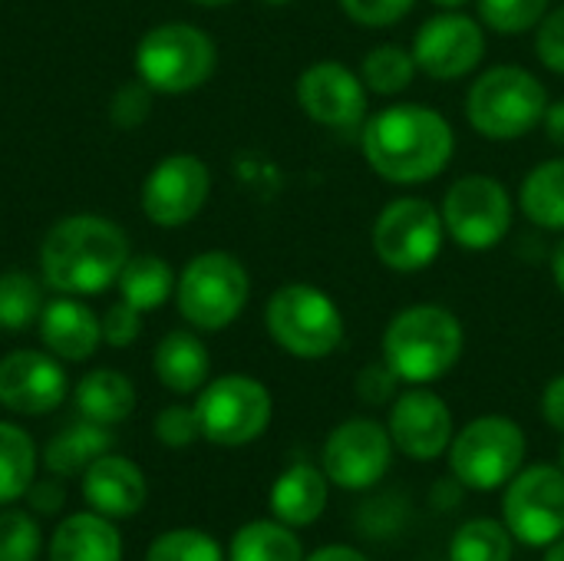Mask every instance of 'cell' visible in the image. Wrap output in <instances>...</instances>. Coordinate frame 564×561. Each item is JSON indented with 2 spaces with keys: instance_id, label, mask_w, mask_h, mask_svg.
Masks as SVG:
<instances>
[{
  "instance_id": "1",
  "label": "cell",
  "mask_w": 564,
  "mask_h": 561,
  "mask_svg": "<svg viewBox=\"0 0 564 561\" xmlns=\"http://www.w3.org/2000/svg\"><path fill=\"white\" fill-rule=\"evenodd\" d=\"M360 149L380 179L420 185L446 172L456 152V136L443 112L423 103H397L364 122Z\"/></svg>"
},
{
  "instance_id": "2",
  "label": "cell",
  "mask_w": 564,
  "mask_h": 561,
  "mask_svg": "<svg viewBox=\"0 0 564 561\" xmlns=\"http://www.w3.org/2000/svg\"><path fill=\"white\" fill-rule=\"evenodd\" d=\"M126 261V231L99 215H69L56 222L40 248L43 278L59 294H99L119 281Z\"/></svg>"
},
{
  "instance_id": "3",
  "label": "cell",
  "mask_w": 564,
  "mask_h": 561,
  "mask_svg": "<svg viewBox=\"0 0 564 561\" xmlns=\"http://www.w3.org/2000/svg\"><path fill=\"white\" fill-rule=\"evenodd\" d=\"M466 347L459 317L443 304L403 308L383 334V360L406 384H433L446 377Z\"/></svg>"
},
{
  "instance_id": "4",
  "label": "cell",
  "mask_w": 564,
  "mask_h": 561,
  "mask_svg": "<svg viewBox=\"0 0 564 561\" xmlns=\"http://www.w3.org/2000/svg\"><path fill=\"white\" fill-rule=\"evenodd\" d=\"M549 109V93L539 83L535 73L525 66H492L486 69L466 96V116L469 126L492 139V142H509L529 136Z\"/></svg>"
},
{
  "instance_id": "5",
  "label": "cell",
  "mask_w": 564,
  "mask_h": 561,
  "mask_svg": "<svg viewBox=\"0 0 564 561\" xmlns=\"http://www.w3.org/2000/svg\"><path fill=\"white\" fill-rule=\"evenodd\" d=\"M264 324L274 344L301 360L330 357L344 344V314L314 284L278 288L264 308Z\"/></svg>"
},
{
  "instance_id": "6",
  "label": "cell",
  "mask_w": 564,
  "mask_h": 561,
  "mask_svg": "<svg viewBox=\"0 0 564 561\" xmlns=\"http://www.w3.org/2000/svg\"><path fill=\"white\" fill-rule=\"evenodd\" d=\"M215 43L192 23H162L139 40L135 69L152 93H192L215 73Z\"/></svg>"
},
{
  "instance_id": "7",
  "label": "cell",
  "mask_w": 564,
  "mask_h": 561,
  "mask_svg": "<svg viewBox=\"0 0 564 561\" xmlns=\"http://www.w3.org/2000/svg\"><path fill=\"white\" fill-rule=\"evenodd\" d=\"M248 294V271L228 251H205L192 258L175 281L178 311L198 331H225L245 311Z\"/></svg>"
},
{
  "instance_id": "8",
  "label": "cell",
  "mask_w": 564,
  "mask_h": 561,
  "mask_svg": "<svg viewBox=\"0 0 564 561\" xmlns=\"http://www.w3.org/2000/svg\"><path fill=\"white\" fill-rule=\"evenodd\" d=\"M525 460V433L516 420L479 417L459 430L449 443V470L466 489H499L506 486Z\"/></svg>"
},
{
  "instance_id": "9",
  "label": "cell",
  "mask_w": 564,
  "mask_h": 561,
  "mask_svg": "<svg viewBox=\"0 0 564 561\" xmlns=\"http://www.w3.org/2000/svg\"><path fill=\"white\" fill-rule=\"evenodd\" d=\"M446 241L443 212L416 195L390 202L373 222V251L377 258L400 274H416L430 268Z\"/></svg>"
},
{
  "instance_id": "10",
  "label": "cell",
  "mask_w": 564,
  "mask_h": 561,
  "mask_svg": "<svg viewBox=\"0 0 564 561\" xmlns=\"http://www.w3.org/2000/svg\"><path fill=\"white\" fill-rule=\"evenodd\" d=\"M202 436L215 446H248L271 423V393L261 380L228 374L202 387L195 400Z\"/></svg>"
},
{
  "instance_id": "11",
  "label": "cell",
  "mask_w": 564,
  "mask_h": 561,
  "mask_svg": "<svg viewBox=\"0 0 564 561\" xmlns=\"http://www.w3.org/2000/svg\"><path fill=\"white\" fill-rule=\"evenodd\" d=\"M502 519L516 542L529 549H549L564 536V473L539 463L519 470L506 483Z\"/></svg>"
},
{
  "instance_id": "12",
  "label": "cell",
  "mask_w": 564,
  "mask_h": 561,
  "mask_svg": "<svg viewBox=\"0 0 564 561\" xmlns=\"http://www.w3.org/2000/svg\"><path fill=\"white\" fill-rule=\"evenodd\" d=\"M446 235L466 251H489L512 228V198L492 175H463L443 198Z\"/></svg>"
},
{
  "instance_id": "13",
  "label": "cell",
  "mask_w": 564,
  "mask_h": 561,
  "mask_svg": "<svg viewBox=\"0 0 564 561\" xmlns=\"http://www.w3.org/2000/svg\"><path fill=\"white\" fill-rule=\"evenodd\" d=\"M486 56L482 23L466 17L463 10H443L430 17L413 40V60L420 73L433 79H459L469 76Z\"/></svg>"
},
{
  "instance_id": "14",
  "label": "cell",
  "mask_w": 564,
  "mask_h": 561,
  "mask_svg": "<svg viewBox=\"0 0 564 561\" xmlns=\"http://www.w3.org/2000/svg\"><path fill=\"white\" fill-rule=\"evenodd\" d=\"M324 476L340 489H370L377 486L393 460L390 430L373 420H347L324 443Z\"/></svg>"
},
{
  "instance_id": "15",
  "label": "cell",
  "mask_w": 564,
  "mask_h": 561,
  "mask_svg": "<svg viewBox=\"0 0 564 561\" xmlns=\"http://www.w3.org/2000/svg\"><path fill=\"white\" fill-rule=\"evenodd\" d=\"M212 175L198 155L178 152L162 159L142 185V212L152 225H188L208 202Z\"/></svg>"
},
{
  "instance_id": "16",
  "label": "cell",
  "mask_w": 564,
  "mask_h": 561,
  "mask_svg": "<svg viewBox=\"0 0 564 561\" xmlns=\"http://www.w3.org/2000/svg\"><path fill=\"white\" fill-rule=\"evenodd\" d=\"M367 83L337 60L307 66L297 79L301 109L327 129H354L367 119Z\"/></svg>"
},
{
  "instance_id": "17",
  "label": "cell",
  "mask_w": 564,
  "mask_h": 561,
  "mask_svg": "<svg viewBox=\"0 0 564 561\" xmlns=\"http://www.w3.org/2000/svg\"><path fill=\"white\" fill-rule=\"evenodd\" d=\"M69 380L53 354L13 350L0 360V407L23 417H43L66 400Z\"/></svg>"
},
{
  "instance_id": "18",
  "label": "cell",
  "mask_w": 564,
  "mask_h": 561,
  "mask_svg": "<svg viewBox=\"0 0 564 561\" xmlns=\"http://www.w3.org/2000/svg\"><path fill=\"white\" fill-rule=\"evenodd\" d=\"M390 440L410 460H436L453 443V413L433 390H406L390 413Z\"/></svg>"
},
{
  "instance_id": "19",
  "label": "cell",
  "mask_w": 564,
  "mask_h": 561,
  "mask_svg": "<svg viewBox=\"0 0 564 561\" xmlns=\"http://www.w3.org/2000/svg\"><path fill=\"white\" fill-rule=\"evenodd\" d=\"M149 483L142 470L126 460V456H99L86 473H83V499L89 503L93 513L106 519H129L145 506Z\"/></svg>"
},
{
  "instance_id": "20",
  "label": "cell",
  "mask_w": 564,
  "mask_h": 561,
  "mask_svg": "<svg viewBox=\"0 0 564 561\" xmlns=\"http://www.w3.org/2000/svg\"><path fill=\"white\" fill-rule=\"evenodd\" d=\"M40 341L59 360H89L99 350L102 324L86 304L59 298L40 311Z\"/></svg>"
},
{
  "instance_id": "21",
  "label": "cell",
  "mask_w": 564,
  "mask_h": 561,
  "mask_svg": "<svg viewBox=\"0 0 564 561\" xmlns=\"http://www.w3.org/2000/svg\"><path fill=\"white\" fill-rule=\"evenodd\" d=\"M50 561H122V536L99 513L63 519L50 539Z\"/></svg>"
},
{
  "instance_id": "22",
  "label": "cell",
  "mask_w": 564,
  "mask_h": 561,
  "mask_svg": "<svg viewBox=\"0 0 564 561\" xmlns=\"http://www.w3.org/2000/svg\"><path fill=\"white\" fill-rule=\"evenodd\" d=\"M327 509V476L314 466H291L271 486V513L291 529L314 526Z\"/></svg>"
},
{
  "instance_id": "23",
  "label": "cell",
  "mask_w": 564,
  "mask_h": 561,
  "mask_svg": "<svg viewBox=\"0 0 564 561\" xmlns=\"http://www.w3.org/2000/svg\"><path fill=\"white\" fill-rule=\"evenodd\" d=\"M152 367H155V377L162 380V387H169L172 393H195L208 380L212 357L195 334L172 331L159 341Z\"/></svg>"
},
{
  "instance_id": "24",
  "label": "cell",
  "mask_w": 564,
  "mask_h": 561,
  "mask_svg": "<svg viewBox=\"0 0 564 561\" xmlns=\"http://www.w3.org/2000/svg\"><path fill=\"white\" fill-rule=\"evenodd\" d=\"M109 450H112V433L102 423H93L83 417L79 423H69L46 443L43 463L53 476H76V473H86Z\"/></svg>"
},
{
  "instance_id": "25",
  "label": "cell",
  "mask_w": 564,
  "mask_h": 561,
  "mask_svg": "<svg viewBox=\"0 0 564 561\" xmlns=\"http://www.w3.org/2000/svg\"><path fill=\"white\" fill-rule=\"evenodd\" d=\"M76 407L86 420L116 427L135 410V390L119 370H93L76 384Z\"/></svg>"
},
{
  "instance_id": "26",
  "label": "cell",
  "mask_w": 564,
  "mask_h": 561,
  "mask_svg": "<svg viewBox=\"0 0 564 561\" xmlns=\"http://www.w3.org/2000/svg\"><path fill=\"white\" fill-rule=\"evenodd\" d=\"M519 205L529 222L549 231H564V159H549L525 175Z\"/></svg>"
},
{
  "instance_id": "27",
  "label": "cell",
  "mask_w": 564,
  "mask_h": 561,
  "mask_svg": "<svg viewBox=\"0 0 564 561\" xmlns=\"http://www.w3.org/2000/svg\"><path fill=\"white\" fill-rule=\"evenodd\" d=\"M119 298L132 304L135 311H155L175 294V274L169 261L155 255H139L129 258L126 268L119 271Z\"/></svg>"
},
{
  "instance_id": "28",
  "label": "cell",
  "mask_w": 564,
  "mask_h": 561,
  "mask_svg": "<svg viewBox=\"0 0 564 561\" xmlns=\"http://www.w3.org/2000/svg\"><path fill=\"white\" fill-rule=\"evenodd\" d=\"M228 561H304V549L291 532V526L274 519H258L235 532Z\"/></svg>"
},
{
  "instance_id": "29",
  "label": "cell",
  "mask_w": 564,
  "mask_h": 561,
  "mask_svg": "<svg viewBox=\"0 0 564 561\" xmlns=\"http://www.w3.org/2000/svg\"><path fill=\"white\" fill-rule=\"evenodd\" d=\"M36 473V446L17 423H0V506L26 496Z\"/></svg>"
},
{
  "instance_id": "30",
  "label": "cell",
  "mask_w": 564,
  "mask_h": 561,
  "mask_svg": "<svg viewBox=\"0 0 564 561\" xmlns=\"http://www.w3.org/2000/svg\"><path fill=\"white\" fill-rule=\"evenodd\" d=\"M416 73H420V66L413 60V50L397 46V43L373 46L360 63V79L377 96H397V93L410 89Z\"/></svg>"
},
{
  "instance_id": "31",
  "label": "cell",
  "mask_w": 564,
  "mask_h": 561,
  "mask_svg": "<svg viewBox=\"0 0 564 561\" xmlns=\"http://www.w3.org/2000/svg\"><path fill=\"white\" fill-rule=\"evenodd\" d=\"M449 561H512V532L506 522L473 519L453 536Z\"/></svg>"
},
{
  "instance_id": "32",
  "label": "cell",
  "mask_w": 564,
  "mask_h": 561,
  "mask_svg": "<svg viewBox=\"0 0 564 561\" xmlns=\"http://www.w3.org/2000/svg\"><path fill=\"white\" fill-rule=\"evenodd\" d=\"M40 311H43L40 284L23 271H3L0 274V327L23 331L33 321H40Z\"/></svg>"
},
{
  "instance_id": "33",
  "label": "cell",
  "mask_w": 564,
  "mask_h": 561,
  "mask_svg": "<svg viewBox=\"0 0 564 561\" xmlns=\"http://www.w3.org/2000/svg\"><path fill=\"white\" fill-rule=\"evenodd\" d=\"M479 3V17L489 30L512 36V33H525L535 30L542 23V17L549 13L552 0H476Z\"/></svg>"
},
{
  "instance_id": "34",
  "label": "cell",
  "mask_w": 564,
  "mask_h": 561,
  "mask_svg": "<svg viewBox=\"0 0 564 561\" xmlns=\"http://www.w3.org/2000/svg\"><path fill=\"white\" fill-rule=\"evenodd\" d=\"M145 561H225V555H221V546L208 532L172 529V532H162L149 546Z\"/></svg>"
},
{
  "instance_id": "35",
  "label": "cell",
  "mask_w": 564,
  "mask_h": 561,
  "mask_svg": "<svg viewBox=\"0 0 564 561\" xmlns=\"http://www.w3.org/2000/svg\"><path fill=\"white\" fill-rule=\"evenodd\" d=\"M43 549V532L33 516L7 509L0 513V561H36Z\"/></svg>"
},
{
  "instance_id": "36",
  "label": "cell",
  "mask_w": 564,
  "mask_h": 561,
  "mask_svg": "<svg viewBox=\"0 0 564 561\" xmlns=\"http://www.w3.org/2000/svg\"><path fill=\"white\" fill-rule=\"evenodd\" d=\"M155 436L162 446L169 450H182V446H192L198 436H202V427H198V413L195 407H165L159 417H155Z\"/></svg>"
},
{
  "instance_id": "37",
  "label": "cell",
  "mask_w": 564,
  "mask_h": 561,
  "mask_svg": "<svg viewBox=\"0 0 564 561\" xmlns=\"http://www.w3.org/2000/svg\"><path fill=\"white\" fill-rule=\"evenodd\" d=\"M413 3L416 0H340L344 13L354 23H364V26H390V23H400L413 10Z\"/></svg>"
},
{
  "instance_id": "38",
  "label": "cell",
  "mask_w": 564,
  "mask_h": 561,
  "mask_svg": "<svg viewBox=\"0 0 564 561\" xmlns=\"http://www.w3.org/2000/svg\"><path fill=\"white\" fill-rule=\"evenodd\" d=\"M535 53L552 73H564V3L542 17L535 33Z\"/></svg>"
},
{
  "instance_id": "39",
  "label": "cell",
  "mask_w": 564,
  "mask_h": 561,
  "mask_svg": "<svg viewBox=\"0 0 564 561\" xmlns=\"http://www.w3.org/2000/svg\"><path fill=\"white\" fill-rule=\"evenodd\" d=\"M400 384H403V380L397 377V370H393L387 360H377V364H367V367L360 370V377H357V393H360L364 403L380 407V403H387V400L397 397V387H400Z\"/></svg>"
},
{
  "instance_id": "40",
  "label": "cell",
  "mask_w": 564,
  "mask_h": 561,
  "mask_svg": "<svg viewBox=\"0 0 564 561\" xmlns=\"http://www.w3.org/2000/svg\"><path fill=\"white\" fill-rule=\"evenodd\" d=\"M149 106H152V89L139 79V83H126L116 96H112V122L122 126V129H132L139 126L145 116H149Z\"/></svg>"
},
{
  "instance_id": "41",
  "label": "cell",
  "mask_w": 564,
  "mask_h": 561,
  "mask_svg": "<svg viewBox=\"0 0 564 561\" xmlns=\"http://www.w3.org/2000/svg\"><path fill=\"white\" fill-rule=\"evenodd\" d=\"M102 324V341L109 347H129L139 334H142V311H135L132 304L119 301L106 311Z\"/></svg>"
},
{
  "instance_id": "42",
  "label": "cell",
  "mask_w": 564,
  "mask_h": 561,
  "mask_svg": "<svg viewBox=\"0 0 564 561\" xmlns=\"http://www.w3.org/2000/svg\"><path fill=\"white\" fill-rule=\"evenodd\" d=\"M26 499H30L33 513L50 516V513H59V509H63L66 493H63V483H56V479H43V483H33V486L26 489Z\"/></svg>"
},
{
  "instance_id": "43",
  "label": "cell",
  "mask_w": 564,
  "mask_h": 561,
  "mask_svg": "<svg viewBox=\"0 0 564 561\" xmlns=\"http://www.w3.org/2000/svg\"><path fill=\"white\" fill-rule=\"evenodd\" d=\"M542 413L549 420V427H555L558 433H564V374H558L545 393H542Z\"/></svg>"
},
{
  "instance_id": "44",
  "label": "cell",
  "mask_w": 564,
  "mask_h": 561,
  "mask_svg": "<svg viewBox=\"0 0 564 561\" xmlns=\"http://www.w3.org/2000/svg\"><path fill=\"white\" fill-rule=\"evenodd\" d=\"M542 126H545L549 139H552L555 145H562L564 149V99H558V103H549Z\"/></svg>"
},
{
  "instance_id": "45",
  "label": "cell",
  "mask_w": 564,
  "mask_h": 561,
  "mask_svg": "<svg viewBox=\"0 0 564 561\" xmlns=\"http://www.w3.org/2000/svg\"><path fill=\"white\" fill-rule=\"evenodd\" d=\"M307 561H367V555H360L350 546H327V549L314 552Z\"/></svg>"
},
{
  "instance_id": "46",
  "label": "cell",
  "mask_w": 564,
  "mask_h": 561,
  "mask_svg": "<svg viewBox=\"0 0 564 561\" xmlns=\"http://www.w3.org/2000/svg\"><path fill=\"white\" fill-rule=\"evenodd\" d=\"M552 274H555V284H558V291L564 294V241L555 248V255H552Z\"/></svg>"
},
{
  "instance_id": "47",
  "label": "cell",
  "mask_w": 564,
  "mask_h": 561,
  "mask_svg": "<svg viewBox=\"0 0 564 561\" xmlns=\"http://www.w3.org/2000/svg\"><path fill=\"white\" fill-rule=\"evenodd\" d=\"M545 561H564V536H562V539H555V542L549 546V552H545Z\"/></svg>"
},
{
  "instance_id": "48",
  "label": "cell",
  "mask_w": 564,
  "mask_h": 561,
  "mask_svg": "<svg viewBox=\"0 0 564 561\" xmlns=\"http://www.w3.org/2000/svg\"><path fill=\"white\" fill-rule=\"evenodd\" d=\"M436 7H443V10H459L463 3H469V0H433Z\"/></svg>"
},
{
  "instance_id": "49",
  "label": "cell",
  "mask_w": 564,
  "mask_h": 561,
  "mask_svg": "<svg viewBox=\"0 0 564 561\" xmlns=\"http://www.w3.org/2000/svg\"><path fill=\"white\" fill-rule=\"evenodd\" d=\"M192 3H198V7H225L231 0H192Z\"/></svg>"
},
{
  "instance_id": "50",
  "label": "cell",
  "mask_w": 564,
  "mask_h": 561,
  "mask_svg": "<svg viewBox=\"0 0 564 561\" xmlns=\"http://www.w3.org/2000/svg\"><path fill=\"white\" fill-rule=\"evenodd\" d=\"M264 3H271V7H284V3H291V0H264Z\"/></svg>"
},
{
  "instance_id": "51",
  "label": "cell",
  "mask_w": 564,
  "mask_h": 561,
  "mask_svg": "<svg viewBox=\"0 0 564 561\" xmlns=\"http://www.w3.org/2000/svg\"><path fill=\"white\" fill-rule=\"evenodd\" d=\"M558 470L564 473V443H562V453H558Z\"/></svg>"
}]
</instances>
